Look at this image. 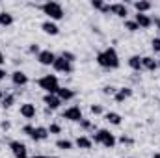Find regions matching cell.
Here are the masks:
<instances>
[{
    "mask_svg": "<svg viewBox=\"0 0 160 158\" xmlns=\"http://www.w3.org/2000/svg\"><path fill=\"white\" fill-rule=\"evenodd\" d=\"M2 99H4V93L0 91V104H2Z\"/></svg>",
    "mask_w": 160,
    "mask_h": 158,
    "instance_id": "obj_43",
    "label": "cell"
},
{
    "mask_svg": "<svg viewBox=\"0 0 160 158\" xmlns=\"http://www.w3.org/2000/svg\"><path fill=\"white\" fill-rule=\"evenodd\" d=\"M101 11H102V13H110V6H106V4H104V7H102Z\"/></svg>",
    "mask_w": 160,
    "mask_h": 158,
    "instance_id": "obj_39",
    "label": "cell"
},
{
    "mask_svg": "<svg viewBox=\"0 0 160 158\" xmlns=\"http://www.w3.org/2000/svg\"><path fill=\"white\" fill-rule=\"evenodd\" d=\"M97 63L101 67H104V69H118L119 67V56H118L116 48L108 47V48L101 50L97 54Z\"/></svg>",
    "mask_w": 160,
    "mask_h": 158,
    "instance_id": "obj_1",
    "label": "cell"
},
{
    "mask_svg": "<svg viewBox=\"0 0 160 158\" xmlns=\"http://www.w3.org/2000/svg\"><path fill=\"white\" fill-rule=\"evenodd\" d=\"M56 147L62 149V151H69V149H73V141L71 140H58L56 141Z\"/></svg>",
    "mask_w": 160,
    "mask_h": 158,
    "instance_id": "obj_24",
    "label": "cell"
},
{
    "mask_svg": "<svg viewBox=\"0 0 160 158\" xmlns=\"http://www.w3.org/2000/svg\"><path fill=\"white\" fill-rule=\"evenodd\" d=\"M104 119L108 121V123H112V125H121V116L119 114H116V112H108L106 116H104Z\"/></svg>",
    "mask_w": 160,
    "mask_h": 158,
    "instance_id": "obj_23",
    "label": "cell"
},
{
    "mask_svg": "<svg viewBox=\"0 0 160 158\" xmlns=\"http://www.w3.org/2000/svg\"><path fill=\"white\" fill-rule=\"evenodd\" d=\"M125 28H127L128 32H138V30H140V26L136 24V21H125Z\"/></svg>",
    "mask_w": 160,
    "mask_h": 158,
    "instance_id": "obj_26",
    "label": "cell"
},
{
    "mask_svg": "<svg viewBox=\"0 0 160 158\" xmlns=\"http://www.w3.org/2000/svg\"><path fill=\"white\" fill-rule=\"evenodd\" d=\"M128 97H132V89H130V87H119V89L116 91V95H114L116 102H125Z\"/></svg>",
    "mask_w": 160,
    "mask_h": 158,
    "instance_id": "obj_15",
    "label": "cell"
},
{
    "mask_svg": "<svg viewBox=\"0 0 160 158\" xmlns=\"http://www.w3.org/2000/svg\"><path fill=\"white\" fill-rule=\"evenodd\" d=\"M153 158H160V153H157V155H155V156H153Z\"/></svg>",
    "mask_w": 160,
    "mask_h": 158,
    "instance_id": "obj_44",
    "label": "cell"
},
{
    "mask_svg": "<svg viewBox=\"0 0 160 158\" xmlns=\"http://www.w3.org/2000/svg\"><path fill=\"white\" fill-rule=\"evenodd\" d=\"M47 158H58V156H47Z\"/></svg>",
    "mask_w": 160,
    "mask_h": 158,
    "instance_id": "obj_45",
    "label": "cell"
},
{
    "mask_svg": "<svg viewBox=\"0 0 160 158\" xmlns=\"http://www.w3.org/2000/svg\"><path fill=\"white\" fill-rule=\"evenodd\" d=\"M58 99L63 102V101H71V99H75V91L73 89H69V87H60L58 89Z\"/></svg>",
    "mask_w": 160,
    "mask_h": 158,
    "instance_id": "obj_18",
    "label": "cell"
},
{
    "mask_svg": "<svg viewBox=\"0 0 160 158\" xmlns=\"http://www.w3.org/2000/svg\"><path fill=\"white\" fill-rule=\"evenodd\" d=\"M158 67H160V62H158Z\"/></svg>",
    "mask_w": 160,
    "mask_h": 158,
    "instance_id": "obj_46",
    "label": "cell"
},
{
    "mask_svg": "<svg viewBox=\"0 0 160 158\" xmlns=\"http://www.w3.org/2000/svg\"><path fill=\"white\" fill-rule=\"evenodd\" d=\"M30 138H32L34 141H43V140H47V138H48V128H45V126H36V128L32 130Z\"/></svg>",
    "mask_w": 160,
    "mask_h": 158,
    "instance_id": "obj_9",
    "label": "cell"
},
{
    "mask_svg": "<svg viewBox=\"0 0 160 158\" xmlns=\"http://www.w3.org/2000/svg\"><path fill=\"white\" fill-rule=\"evenodd\" d=\"M128 65H130V69H134V71H142V69H143L140 56H130V58H128Z\"/></svg>",
    "mask_w": 160,
    "mask_h": 158,
    "instance_id": "obj_21",
    "label": "cell"
},
{
    "mask_svg": "<svg viewBox=\"0 0 160 158\" xmlns=\"http://www.w3.org/2000/svg\"><path fill=\"white\" fill-rule=\"evenodd\" d=\"M134 7H136L138 13H145V11H149L153 7V4L147 2V0H138V2H134Z\"/></svg>",
    "mask_w": 160,
    "mask_h": 158,
    "instance_id": "obj_20",
    "label": "cell"
},
{
    "mask_svg": "<svg viewBox=\"0 0 160 158\" xmlns=\"http://www.w3.org/2000/svg\"><path fill=\"white\" fill-rule=\"evenodd\" d=\"M21 116H22L24 119L36 117V106H34L32 102H26V104H22V106H21Z\"/></svg>",
    "mask_w": 160,
    "mask_h": 158,
    "instance_id": "obj_16",
    "label": "cell"
},
{
    "mask_svg": "<svg viewBox=\"0 0 160 158\" xmlns=\"http://www.w3.org/2000/svg\"><path fill=\"white\" fill-rule=\"evenodd\" d=\"M28 52H30V54H39L41 50H39V47H38V45H30V48H28Z\"/></svg>",
    "mask_w": 160,
    "mask_h": 158,
    "instance_id": "obj_35",
    "label": "cell"
},
{
    "mask_svg": "<svg viewBox=\"0 0 160 158\" xmlns=\"http://www.w3.org/2000/svg\"><path fill=\"white\" fill-rule=\"evenodd\" d=\"M6 75H8V73H6V69H2V67H0V80L6 78Z\"/></svg>",
    "mask_w": 160,
    "mask_h": 158,
    "instance_id": "obj_38",
    "label": "cell"
},
{
    "mask_svg": "<svg viewBox=\"0 0 160 158\" xmlns=\"http://www.w3.org/2000/svg\"><path fill=\"white\" fill-rule=\"evenodd\" d=\"M60 132H62V126H60V125L52 123V125L48 126V134H60Z\"/></svg>",
    "mask_w": 160,
    "mask_h": 158,
    "instance_id": "obj_28",
    "label": "cell"
},
{
    "mask_svg": "<svg viewBox=\"0 0 160 158\" xmlns=\"http://www.w3.org/2000/svg\"><path fill=\"white\" fill-rule=\"evenodd\" d=\"M110 13H114V15L121 17V19H125L128 15V9H127L125 4H110Z\"/></svg>",
    "mask_w": 160,
    "mask_h": 158,
    "instance_id": "obj_14",
    "label": "cell"
},
{
    "mask_svg": "<svg viewBox=\"0 0 160 158\" xmlns=\"http://www.w3.org/2000/svg\"><path fill=\"white\" fill-rule=\"evenodd\" d=\"M54 60H56V54L50 52V50H41L39 54H38V62H39L41 65H52Z\"/></svg>",
    "mask_w": 160,
    "mask_h": 158,
    "instance_id": "obj_8",
    "label": "cell"
},
{
    "mask_svg": "<svg viewBox=\"0 0 160 158\" xmlns=\"http://www.w3.org/2000/svg\"><path fill=\"white\" fill-rule=\"evenodd\" d=\"M9 149H11V153H13L15 158H28V149H26V145L21 143V141H17V140L9 141Z\"/></svg>",
    "mask_w": 160,
    "mask_h": 158,
    "instance_id": "obj_6",
    "label": "cell"
},
{
    "mask_svg": "<svg viewBox=\"0 0 160 158\" xmlns=\"http://www.w3.org/2000/svg\"><path fill=\"white\" fill-rule=\"evenodd\" d=\"M91 114H95V116H99V114H102V106H99V104H91Z\"/></svg>",
    "mask_w": 160,
    "mask_h": 158,
    "instance_id": "obj_33",
    "label": "cell"
},
{
    "mask_svg": "<svg viewBox=\"0 0 160 158\" xmlns=\"http://www.w3.org/2000/svg\"><path fill=\"white\" fill-rule=\"evenodd\" d=\"M4 60H6V58H4V54H2V52H0V65H2V63H4Z\"/></svg>",
    "mask_w": 160,
    "mask_h": 158,
    "instance_id": "obj_41",
    "label": "cell"
},
{
    "mask_svg": "<svg viewBox=\"0 0 160 158\" xmlns=\"http://www.w3.org/2000/svg\"><path fill=\"white\" fill-rule=\"evenodd\" d=\"M43 102H45L47 108H50V110H56V108H60V104H62V101L58 99V95H50V93H47V95L43 97Z\"/></svg>",
    "mask_w": 160,
    "mask_h": 158,
    "instance_id": "obj_12",
    "label": "cell"
},
{
    "mask_svg": "<svg viewBox=\"0 0 160 158\" xmlns=\"http://www.w3.org/2000/svg\"><path fill=\"white\" fill-rule=\"evenodd\" d=\"M13 102H15V95H13V93L4 95V99H2V106H4V108H11Z\"/></svg>",
    "mask_w": 160,
    "mask_h": 158,
    "instance_id": "obj_25",
    "label": "cell"
},
{
    "mask_svg": "<svg viewBox=\"0 0 160 158\" xmlns=\"http://www.w3.org/2000/svg\"><path fill=\"white\" fill-rule=\"evenodd\" d=\"M41 30H43L45 34H48V36H58V34H60V28H58V24H56L54 21H45V22L41 24Z\"/></svg>",
    "mask_w": 160,
    "mask_h": 158,
    "instance_id": "obj_11",
    "label": "cell"
},
{
    "mask_svg": "<svg viewBox=\"0 0 160 158\" xmlns=\"http://www.w3.org/2000/svg\"><path fill=\"white\" fill-rule=\"evenodd\" d=\"M52 67H54V71H58V73H65V75L73 73V63H69V62H67V60H63L62 56H56V60H54Z\"/></svg>",
    "mask_w": 160,
    "mask_h": 158,
    "instance_id": "obj_5",
    "label": "cell"
},
{
    "mask_svg": "<svg viewBox=\"0 0 160 158\" xmlns=\"http://www.w3.org/2000/svg\"><path fill=\"white\" fill-rule=\"evenodd\" d=\"M75 145H77L78 149H91V147H93V141H91V138H88V136H78L77 141H75Z\"/></svg>",
    "mask_w": 160,
    "mask_h": 158,
    "instance_id": "obj_19",
    "label": "cell"
},
{
    "mask_svg": "<svg viewBox=\"0 0 160 158\" xmlns=\"http://www.w3.org/2000/svg\"><path fill=\"white\" fill-rule=\"evenodd\" d=\"M13 24V15L11 13H0V26H11Z\"/></svg>",
    "mask_w": 160,
    "mask_h": 158,
    "instance_id": "obj_22",
    "label": "cell"
},
{
    "mask_svg": "<svg viewBox=\"0 0 160 158\" xmlns=\"http://www.w3.org/2000/svg\"><path fill=\"white\" fill-rule=\"evenodd\" d=\"M151 48L155 52H160V37H155V39L151 41Z\"/></svg>",
    "mask_w": 160,
    "mask_h": 158,
    "instance_id": "obj_29",
    "label": "cell"
},
{
    "mask_svg": "<svg viewBox=\"0 0 160 158\" xmlns=\"http://www.w3.org/2000/svg\"><path fill=\"white\" fill-rule=\"evenodd\" d=\"M32 158H47V156H43V155H36V156H32Z\"/></svg>",
    "mask_w": 160,
    "mask_h": 158,
    "instance_id": "obj_42",
    "label": "cell"
},
{
    "mask_svg": "<svg viewBox=\"0 0 160 158\" xmlns=\"http://www.w3.org/2000/svg\"><path fill=\"white\" fill-rule=\"evenodd\" d=\"M11 82H13V86L22 87V86H26V84H28V77H26L22 71H15V73L11 75Z\"/></svg>",
    "mask_w": 160,
    "mask_h": 158,
    "instance_id": "obj_13",
    "label": "cell"
},
{
    "mask_svg": "<svg viewBox=\"0 0 160 158\" xmlns=\"http://www.w3.org/2000/svg\"><path fill=\"white\" fill-rule=\"evenodd\" d=\"M62 58H63V60H67L69 63H73V62L77 60V56H75L73 52H69V50H63V52H62Z\"/></svg>",
    "mask_w": 160,
    "mask_h": 158,
    "instance_id": "obj_27",
    "label": "cell"
},
{
    "mask_svg": "<svg viewBox=\"0 0 160 158\" xmlns=\"http://www.w3.org/2000/svg\"><path fill=\"white\" fill-rule=\"evenodd\" d=\"M32 130H34V126H32V125H26V126L22 128V132H24V134H28V136L32 134Z\"/></svg>",
    "mask_w": 160,
    "mask_h": 158,
    "instance_id": "obj_36",
    "label": "cell"
},
{
    "mask_svg": "<svg viewBox=\"0 0 160 158\" xmlns=\"http://www.w3.org/2000/svg\"><path fill=\"white\" fill-rule=\"evenodd\" d=\"M142 67L147 69V71H157L158 69V62L155 58H151V56H145V58H142Z\"/></svg>",
    "mask_w": 160,
    "mask_h": 158,
    "instance_id": "obj_17",
    "label": "cell"
},
{
    "mask_svg": "<svg viewBox=\"0 0 160 158\" xmlns=\"http://www.w3.org/2000/svg\"><path fill=\"white\" fill-rule=\"evenodd\" d=\"M153 24H157V28H158V30H160V17H157V19L153 21Z\"/></svg>",
    "mask_w": 160,
    "mask_h": 158,
    "instance_id": "obj_40",
    "label": "cell"
},
{
    "mask_svg": "<svg viewBox=\"0 0 160 158\" xmlns=\"http://www.w3.org/2000/svg\"><path fill=\"white\" fill-rule=\"evenodd\" d=\"M91 7L93 9H102L104 7V2L102 0H91Z\"/></svg>",
    "mask_w": 160,
    "mask_h": 158,
    "instance_id": "obj_30",
    "label": "cell"
},
{
    "mask_svg": "<svg viewBox=\"0 0 160 158\" xmlns=\"http://www.w3.org/2000/svg\"><path fill=\"white\" fill-rule=\"evenodd\" d=\"M134 21H136V24H138L140 28H151V26H153V19H151L149 15H145V13H138V15L134 17Z\"/></svg>",
    "mask_w": 160,
    "mask_h": 158,
    "instance_id": "obj_10",
    "label": "cell"
},
{
    "mask_svg": "<svg viewBox=\"0 0 160 158\" xmlns=\"http://www.w3.org/2000/svg\"><path fill=\"white\" fill-rule=\"evenodd\" d=\"M91 141L93 143H97V145H102V147H106V149H112L114 145H116V138H114V134L110 132V130H106V128H101V130H97L93 136H91Z\"/></svg>",
    "mask_w": 160,
    "mask_h": 158,
    "instance_id": "obj_2",
    "label": "cell"
},
{
    "mask_svg": "<svg viewBox=\"0 0 160 158\" xmlns=\"http://www.w3.org/2000/svg\"><path fill=\"white\" fill-rule=\"evenodd\" d=\"M130 158H132V156H130Z\"/></svg>",
    "mask_w": 160,
    "mask_h": 158,
    "instance_id": "obj_47",
    "label": "cell"
},
{
    "mask_svg": "<svg viewBox=\"0 0 160 158\" xmlns=\"http://www.w3.org/2000/svg\"><path fill=\"white\" fill-rule=\"evenodd\" d=\"M41 11L50 19V21H60L63 19V7L60 2H45L41 6Z\"/></svg>",
    "mask_w": 160,
    "mask_h": 158,
    "instance_id": "obj_3",
    "label": "cell"
},
{
    "mask_svg": "<svg viewBox=\"0 0 160 158\" xmlns=\"http://www.w3.org/2000/svg\"><path fill=\"white\" fill-rule=\"evenodd\" d=\"M62 117L63 119H69V121H73V123H80L84 116H82V110H80V106H71V108H67L63 114H62Z\"/></svg>",
    "mask_w": 160,
    "mask_h": 158,
    "instance_id": "obj_7",
    "label": "cell"
},
{
    "mask_svg": "<svg viewBox=\"0 0 160 158\" xmlns=\"http://www.w3.org/2000/svg\"><path fill=\"white\" fill-rule=\"evenodd\" d=\"M80 126H82L84 130H91V128H93L91 121H88V119H82V121H80Z\"/></svg>",
    "mask_w": 160,
    "mask_h": 158,
    "instance_id": "obj_32",
    "label": "cell"
},
{
    "mask_svg": "<svg viewBox=\"0 0 160 158\" xmlns=\"http://www.w3.org/2000/svg\"><path fill=\"white\" fill-rule=\"evenodd\" d=\"M9 126H11V125H9V121H2V123H0V128H2V130H8Z\"/></svg>",
    "mask_w": 160,
    "mask_h": 158,
    "instance_id": "obj_37",
    "label": "cell"
},
{
    "mask_svg": "<svg viewBox=\"0 0 160 158\" xmlns=\"http://www.w3.org/2000/svg\"><path fill=\"white\" fill-rule=\"evenodd\" d=\"M38 84H39L41 89H45V91L50 93V95H56L58 89H60V82H58V78H56L54 75H45V77H41V78L38 80Z\"/></svg>",
    "mask_w": 160,
    "mask_h": 158,
    "instance_id": "obj_4",
    "label": "cell"
},
{
    "mask_svg": "<svg viewBox=\"0 0 160 158\" xmlns=\"http://www.w3.org/2000/svg\"><path fill=\"white\" fill-rule=\"evenodd\" d=\"M116 91H118V89H116L114 86H106V87H102V93H104V95H116Z\"/></svg>",
    "mask_w": 160,
    "mask_h": 158,
    "instance_id": "obj_31",
    "label": "cell"
},
{
    "mask_svg": "<svg viewBox=\"0 0 160 158\" xmlns=\"http://www.w3.org/2000/svg\"><path fill=\"white\" fill-rule=\"evenodd\" d=\"M119 143H123V145H132V143H134V140H132V138H127V136H121Z\"/></svg>",
    "mask_w": 160,
    "mask_h": 158,
    "instance_id": "obj_34",
    "label": "cell"
}]
</instances>
